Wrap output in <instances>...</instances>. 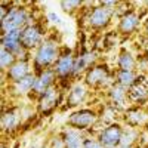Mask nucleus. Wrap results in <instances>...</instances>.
Listing matches in <instances>:
<instances>
[{"instance_id": "c85d7f7f", "label": "nucleus", "mask_w": 148, "mask_h": 148, "mask_svg": "<svg viewBox=\"0 0 148 148\" xmlns=\"http://www.w3.org/2000/svg\"><path fill=\"white\" fill-rule=\"evenodd\" d=\"M144 31H145V34L148 36V16L144 19Z\"/></svg>"}, {"instance_id": "a878e982", "label": "nucleus", "mask_w": 148, "mask_h": 148, "mask_svg": "<svg viewBox=\"0 0 148 148\" xmlns=\"http://www.w3.org/2000/svg\"><path fill=\"white\" fill-rule=\"evenodd\" d=\"M83 148H105L99 139H98L95 135H90V133H86V139H84V145Z\"/></svg>"}, {"instance_id": "1a4fd4ad", "label": "nucleus", "mask_w": 148, "mask_h": 148, "mask_svg": "<svg viewBox=\"0 0 148 148\" xmlns=\"http://www.w3.org/2000/svg\"><path fill=\"white\" fill-rule=\"evenodd\" d=\"M90 95V88L86 84L83 80H74L67 89L65 101H64V110L67 108H76L83 105L86 101L89 99Z\"/></svg>"}, {"instance_id": "f704fd0d", "label": "nucleus", "mask_w": 148, "mask_h": 148, "mask_svg": "<svg viewBox=\"0 0 148 148\" xmlns=\"http://www.w3.org/2000/svg\"><path fill=\"white\" fill-rule=\"evenodd\" d=\"M147 74H148V73H147Z\"/></svg>"}, {"instance_id": "f3484780", "label": "nucleus", "mask_w": 148, "mask_h": 148, "mask_svg": "<svg viewBox=\"0 0 148 148\" xmlns=\"http://www.w3.org/2000/svg\"><path fill=\"white\" fill-rule=\"evenodd\" d=\"M96 62L99 61H98V53L95 51H86V49L80 51L76 55V62H74V80L83 77Z\"/></svg>"}, {"instance_id": "7c9ffc66", "label": "nucleus", "mask_w": 148, "mask_h": 148, "mask_svg": "<svg viewBox=\"0 0 148 148\" xmlns=\"http://www.w3.org/2000/svg\"><path fill=\"white\" fill-rule=\"evenodd\" d=\"M135 148H148V147H144V145H136Z\"/></svg>"}, {"instance_id": "bb28decb", "label": "nucleus", "mask_w": 148, "mask_h": 148, "mask_svg": "<svg viewBox=\"0 0 148 148\" xmlns=\"http://www.w3.org/2000/svg\"><path fill=\"white\" fill-rule=\"evenodd\" d=\"M46 19H47V22H51V24H61L62 21H61V18H59V15L56 14V12H49V14L46 15Z\"/></svg>"}, {"instance_id": "aec40b11", "label": "nucleus", "mask_w": 148, "mask_h": 148, "mask_svg": "<svg viewBox=\"0 0 148 148\" xmlns=\"http://www.w3.org/2000/svg\"><path fill=\"white\" fill-rule=\"evenodd\" d=\"M61 138H62L64 148H83L84 139H86V133L73 129V127H65L61 130Z\"/></svg>"}, {"instance_id": "5701e85b", "label": "nucleus", "mask_w": 148, "mask_h": 148, "mask_svg": "<svg viewBox=\"0 0 148 148\" xmlns=\"http://www.w3.org/2000/svg\"><path fill=\"white\" fill-rule=\"evenodd\" d=\"M139 77L138 71H121V70H114V82L126 89H130L132 86L136 83Z\"/></svg>"}, {"instance_id": "b1692460", "label": "nucleus", "mask_w": 148, "mask_h": 148, "mask_svg": "<svg viewBox=\"0 0 148 148\" xmlns=\"http://www.w3.org/2000/svg\"><path fill=\"white\" fill-rule=\"evenodd\" d=\"M15 62H16V56L12 52L2 47V52H0V68H2V74L6 73Z\"/></svg>"}, {"instance_id": "f8f14e48", "label": "nucleus", "mask_w": 148, "mask_h": 148, "mask_svg": "<svg viewBox=\"0 0 148 148\" xmlns=\"http://www.w3.org/2000/svg\"><path fill=\"white\" fill-rule=\"evenodd\" d=\"M121 123L129 127L142 129L148 125V108L139 105H130L121 116Z\"/></svg>"}, {"instance_id": "7ed1b4c3", "label": "nucleus", "mask_w": 148, "mask_h": 148, "mask_svg": "<svg viewBox=\"0 0 148 148\" xmlns=\"http://www.w3.org/2000/svg\"><path fill=\"white\" fill-rule=\"evenodd\" d=\"M83 82L93 90H108L114 82V70L105 62H96L83 76Z\"/></svg>"}, {"instance_id": "4468645a", "label": "nucleus", "mask_w": 148, "mask_h": 148, "mask_svg": "<svg viewBox=\"0 0 148 148\" xmlns=\"http://www.w3.org/2000/svg\"><path fill=\"white\" fill-rule=\"evenodd\" d=\"M141 24H142L141 14L136 12L135 9H129L127 12H125V14L119 18L117 34H120V36H132L139 30Z\"/></svg>"}, {"instance_id": "f257e3e1", "label": "nucleus", "mask_w": 148, "mask_h": 148, "mask_svg": "<svg viewBox=\"0 0 148 148\" xmlns=\"http://www.w3.org/2000/svg\"><path fill=\"white\" fill-rule=\"evenodd\" d=\"M61 53H62V46H61L59 40L55 36H47L31 56L34 73H40L43 70L53 68Z\"/></svg>"}, {"instance_id": "20e7f679", "label": "nucleus", "mask_w": 148, "mask_h": 148, "mask_svg": "<svg viewBox=\"0 0 148 148\" xmlns=\"http://www.w3.org/2000/svg\"><path fill=\"white\" fill-rule=\"evenodd\" d=\"M99 123V110L83 107L68 116L67 119V126L77 129L83 133H90Z\"/></svg>"}, {"instance_id": "6e6552de", "label": "nucleus", "mask_w": 148, "mask_h": 148, "mask_svg": "<svg viewBox=\"0 0 148 148\" xmlns=\"http://www.w3.org/2000/svg\"><path fill=\"white\" fill-rule=\"evenodd\" d=\"M46 28L40 21H36L28 24L27 27L21 30V45L22 47L28 51L30 53L36 51L42 45V42L46 39Z\"/></svg>"}, {"instance_id": "cd10ccee", "label": "nucleus", "mask_w": 148, "mask_h": 148, "mask_svg": "<svg viewBox=\"0 0 148 148\" xmlns=\"http://www.w3.org/2000/svg\"><path fill=\"white\" fill-rule=\"evenodd\" d=\"M49 148H64V144H62V138H61V135H58L56 138H53L51 141V147Z\"/></svg>"}, {"instance_id": "473e14b6", "label": "nucleus", "mask_w": 148, "mask_h": 148, "mask_svg": "<svg viewBox=\"0 0 148 148\" xmlns=\"http://www.w3.org/2000/svg\"><path fill=\"white\" fill-rule=\"evenodd\" d=\"M116 148H129V147H121V145H119V147H116Z\"/></svg>"}, {"instance_id": "412c9836", "label": "nucleus", "mask_w": 148, "mask_h": 148, "mask_svg": "<svg viewBox=\"0 0 148 148\" xmlns=\"http://www.w3.org/2000/svg\"><path fill=\"white\" fill-rule=\"evenodd\" d=\"M116 70H121V71H138V58L135 56L130 51L127 49H120V52L117 55V61H116Z\"/></svg>"}, {"instance_id": "2eb2a0df", "label": "nucleus", "mask_w": 148, "mask_h": 148, "mask_svg": "<svg viewBox=\"0 0 148 148\" xmlns=\"http://www.w3.org/2000/svg\"><path fill=\"white\" fill-rule=\"evenodd\" d=\"M31 73H34L31 59H16V62L12 65L6 73L2 74V77H3V86L6 83L9 84V83L19 82L22 79H25L27 76H30Z\"/></svg>"}, {"instance_id": "ddd939ff", "label": "nucleus", "mask_w": 148, "mask_h": 148, "mask_svg": "<svg viewBox=\"0 0 148 148\" xmlns=\"http://www.w3.org/2000/svg\"><path fill=\"white\" fill-rule=\"evenodd\" d=\"M22 110L19 107H8L3 108L2 113V120H0V125H2V132L6 135H12L18 132L19 126L22 125Z\"/></svg>"}, {"instance_id": "dca6fc26", "label": "nucleus", "mask_w": 148, "mask_h": 148, "mask_svg": "<svg viewBox=\"0 0 148 148\" xmlns=\"http://www.w3.org/2000/svg\"><path fill=\"white\" fill-rule=\"evenodd\" d=\"M105 96H107V104L111 105L113 108H116L117 111H120L121 114L130 107L127 89L117 84V83H114L108 90H105Z\"/></svg>"}, {"instance_id": "f03ea898", "label": "nucleus", "mask_w": 148, "mask_h": 148, "mask_svg": "<svg viewBox=\"0 0 148 148\" xmlns=\"http://www.w3.org/2000/svg\"><path fill=\"white\" fill-rule=\"evenodd\" d=\"M31 22H36L33 9L22 6L19 2H12L9 14L2 21L0 30H2V34L10 33V31H21L24 27H27Z\"/></svg>"}, {"instance_id": "423d86ee", "label": "nucleus", "mask_w": 148, "mask_h": 148, "mask_svg": "<svg viewBox=\"0 0 148 148\" xmlns=\"http://www.w3.org/2000/svg\"><path fill=\"white\" fill-rule=\"evenodd\" d=\"M74 62H76V55L73 53V51L68 47H62V53L53 65L59 86L64 84L68 89V80H74Z\"/></svg>"}, {"instance_id": "39448f33", "label": "nucleus", "mask_w": 148, "mask_h": 148, "mask_svg": "<svg viewBox=\"0 0 148 148\" xmlns=\"http://www.w3.org/2000/svg\"><path fill=\"white\" fill-rule=\"evenodd\" d=\"M116 16V9L104 6L101 2L98 3L96 6L86 9V15L83 16L84 24L92 30H105L111 25L113 22V18Z\"/></svg>"}, {"instance_id": "393cba45", "label": "nucleus", "mask_w": 148, "mask_h": 148, "mask_svg": "<svg viewBox=\"0 0 148 148\" xmlns=\"http://www.w3.org/2000/svg\"><path fill=\"white\" fill-rule=\"evenodd\" d=\"M61 9H62V12H65V14L68 15H74V14H77V12L82 10L83 8V3L79 2V0H64V2H61L59 3Z\"/></svg>"}, {"instance_id": "9d476101", "label": "nucleus", "mask_w": 148, "mask_h": 148, "mask_svg": "<svg viewBox=\"0 0 148 148\" xmlns=\"http://www.w3.org/2000/svg\"><path fill=\"white\" fill-rule=\"evenodd\" d=\"M123 129H125V125L121 121H116V123H111V125L102 127L95 136L99 139V142L105 148H116L120 145Z\"/></svg>"}, {"instance_id": "6ab92c4d", "label": "nucleus", "mask_w": 148, "mask_h": 148, "mask_svg": "<svg viewBox=\"0 0 148 148\" xmlns=\"http://www.w3.org/2000/svg\"><path fill=\"white\" fill-rule=\"evenodd\" d=\"M34 84H36V73H31L30 76H27L25 79H22L19 82L9 83L8 92L10 96L16 98V99L18 98H24V96H31Z\"/></svg>"}, {"instance_id": "c756f323", "label": "nucleus", "mask_w": 148, "mask_h": 148, "mask_svg": "<svg viewBox=\"0 0 148 148\" xmlns=\"http://www.w3.org/2000/svg\"><path fill=\"white\" fill-rule=\"evenodd\" d=\"M2 148H9V147H8V144H6V141H3V142H2Z\"/></svg>"}, {"instance_id": "2f4dec72", "label": "nucleus", "mask_w": 148, "mask_h": 148, "mask_svg": "<svg viewBox=\"0 0 148 148\" xmlns=\"http://www.w3.org/2000/svg\"><path fill=\"white\" fill-rule=\"evenodd\" d=\"M28 148H39V147H37V145H31V147H28Z\"/></svg>"}, {"instance_id": "0eeeda50", "label": "nucleus", "mask_w": 148, "mask_h": 148, "mask_svg": "<svg viewBox=\"0 0 148 148\" xmlns=\"http://www.w3.org/2000/svg\"><path fill=\"white\" fill-rule=\"evenodd\" d=\"M62 88L59 84L52 86L49 90H46L43 95H40L39 98L36 99V111L39 116H49L52 114L53 111L59 107V104L62 102Z\"/></svg>"}, {"instance_id": "9b49d317", "label": "nucleus", "mask_w": 148, "mask_h": 148, "mask_svg": "<svg viewBox=\"0 0 148 148\" xmlns=\"http://www.w3.org/2000/svg\"><path fill=\"white\" fill-rule=\"evenodd\" d=\"M127 96L130 105H148V74L139 73V77L130 89H127Z\"/></svg>"}, {"instance_id": "72a5a7b5", "label": "nucleus", "mask_w": 148, "mask_h": 148, "mask_svg": "<svg viewBox=\"0 0 148 148\" xmlns=\"http://www.w3.org/2000/svg\"><path fill=\"white\" fill-rule=\"evenodd\" d=\"M147 108H148V105H147Z\"/></svg>"}, {"instance_id": "4be33fe9", "label": "nucleus", "mask_w": 148, "mask_h": 148, "mask_svg": "<svg viewBox=\"0 0 148 148\" xmlns=\"http://www.w3.org/2000/svg\"><path fill=\"white\" fill-rule=\"evenodd\" d=\"M139 138H141V129L125 126V129H123V133H121L120 145H121V147L135 148L136 145H139Z\"/></svg>"}, {"instance_id": "a211bd4d", "label": "nucleus", "mask_w": 148, "mask_h": 148, "mask_svg": "<svg viewBox=\"0 0 148 148\" xmlns=\"http://www.w3.org/2000/svg\"><path fill=\"white\" fill-rule=\"evenodd\" d=\"M55 84H58V77H56L53 68H49V70H43L40 73H36V84H34V89H33L31 96L37 99L40 95H43L46 90H49Z\"/></svg>"}]
</instances>
